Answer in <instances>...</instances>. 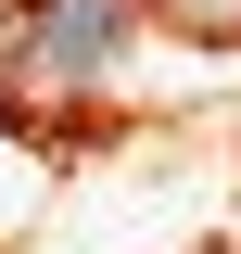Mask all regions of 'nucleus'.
<instances>
[{
  "mask_svg": "<svg viewBox=\"0 0 241 254\" xmlns=\"http://www.w3.org/2000/svg\"><path fill=\"white\" fill-rule=\"evenodd\" d=\"M178 38H216V51H241V0H152Z\"/></svg>",
  "mask_w": 241,
  "mask_h": 254,
  "instance_id": "2",
  "label": "nucleus"
},
{
  "mask_svg": "<svg viewBox=\"0 0 241 254\" xmlns=\"http://www.w3.org/2000/svg\"><path fill=\"white\" fill-rule=\"evenodd\" d=\"M127 64V0H0V76L26 102H102Z\"/></svg>",
  "mask_w": 241,
  "mask_h": 254,
  "instance_id": "1",
  "label": "nucleus"
}]
</instances>
